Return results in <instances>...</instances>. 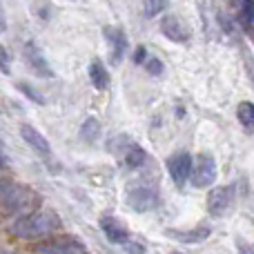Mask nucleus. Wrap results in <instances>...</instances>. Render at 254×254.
<instances>
[{
    "label": "nucleus",
    "mask_w": 254,
    "mask_h": 254,
    "mask_svg": "<svg viewBox=\"0 0 254 254\" xmlns=\"http://www.w3.org/2000/svg\"><path fill=\"white\" fill-rule=\"evenodd\" d=\"M161 29L172 43H188L190 40V29L185 27V22L176 16H165L161 22Z\"/></svg>",
    "instance_id": "9"
},
{
    "label": "nucleus",
    "mask_w": 254,
    "mask_h": 254,
    "mask_svg": "<svg viewBox=\"0 0 254 254\" xmlns=\"http://www.w3.org/2000/svg\"><path fill=\"white\" fill-rule=\"evenodd\" d=\"M98 136H101V125H98L96 119H87L83 125H80V138H83V140L94 143Z\"/></svg>",
    "instance_id": "16"
},
{
    "label": "nucleus",
    "mask_w": 254,
    "mask_h": 254,
    "mask_svg": "<svg viewBox=\"0 0 254 254\" xmlns=\"http://www.w3.org/2000/svg\"><path fill=\"white\" fill-rule=\"evenodd\" d=\"M25 56H27V61H29L31 69L38 76H52V69L47 67V61H45L43 54H40L34 45H25Z\"/></svg>",
    "instance_id": "12"
},
{
    "label": "nucleus",
    "mask_w": 254,
    "mask_h": 254,
    "mask_svg": "<svg viewBox=\"0 0 254 254\" xmlns=\"http://www.w3.org/2000/svg\"><path fill=\"white\" fill-rule=\"evenodd\" d=\"M143 61H145V49L138 47L136 49V54H134V63H143Z\"/></svg>",
    "instance_id": "22"
},
{
    "label": "nucleus",
    "mask_w": 254,
    "mask_h": 254,
    "mask_svg": "<svg viewBox=\"0 0 254 254\" xmlns=\"http://www.w3.org/2000/svg\"><path fill=\"white\" fill-rule=\"evenodd\" d=\"M192 167H194V161L188 152H179L167 158V172H170L172 181H174L179 188H183V185L192 179Z\"/></svg>",
    "instance_id": "4"
},
{
    "label": "nucleus",
    "mask_w": 254,
    "mask_h": 254,
    "mask_svg": "<svg viewBox=\"0 0 254 254\" xmlns=\"http://www.w3.org/2000/svg\"><path fill=\"white\" fill-rule=\"evenodd\" d=\"M20 136H22V140H25V143H29L31 147L40 154V156H52V145H49V140L45 138V136L40 134L36 127L20 125Z\"/></svg>",
    "instance_id": "11"
},
{
    "label": "nucleus",
    "mask_w": 254,
    "mask_h": 254,
    "mask_svg": "<svg viewBox=\"0 0 254 254\" xmlns=\"http://www.w3.org/2000/svg\"><path fill=\"white\" fill-rule=\"evenodd\" d=\"M89 78H92V85L96 89H107V85H110V74H107L105 65L101 61H92V65H89Z\"/></svg>",
    "instance_id": "13"
},
{
    "label": "nucleus",
    "mask_w": 254,
    "mask_h": 254,
    "mask_svg": "<svg viewBox=\"0 0 254 254\" xmlns=\"http://www.w3.org/2000/svg\"><path fill=\"white\" fill-rule=\"evenodd\" d=\"M38 194L31 188H22V185H9L2 192V205L9 212H22V210H31L38 205Z\"/></svg>",
    "instance_id": "2"
},
{
    "label": "nucleus",
    "mask_w": 254,
    "mask_h": 254,
    "mask_svg": "<svg viewBox=\"0 0 254 254\" xmlns=\"http://www.w3.org/2000/svg\"><path fill=\"white\" fill-rule=\"evenodd\" d=\"M239 254H254V243H248V246H241Z\"/></svg>",
    "instance_id": "23"
},
{
    "label": "nucleus",
    "mask_w": 254,
    "mask_h": 254,
    "mask_svg": "<svg viewBox=\"0 0 254 254\" xmlns=\"http://www.w3.org/2000/svg\"><path fill=\"white\" fill-rule=\"evenodd\" d=\"M234 205V188L232 185H219L207 194V212L212 216H225Z\"/></svg>",
    "instance_id": "3"
},
{
    "label": "nucleus",
    "mask_w": 254,
    "mask_h": 254,
    "mask_svg": "<svg viewBox=\"0 0 254 254\" xmlns=\"http://www.w3.org/2000/svg\"><path fill=\"white\" fill-rule=\"evenodd\" d=\"M125 201L134 212H147L156 205L158 196H156V190L149 188V185H136V188H131L127 192Z\"/></svg>",
    "instance_id": "5"
},
{
    "label": "nucleus",
    "mask_w": 254,
    "mask_h": 254,
    "mask_svg": "<svg viewBox=\"0 0 254 254\" xmlns=\"http://www.w3.org/2000/svg\"><path fill=\"white\" fill-rule=\"evenodd\" d=\"M145 67H147L149 74H161L163 71V63L158 61V58H147V61H145Z\"/></svg>",
    "instance_id": "20"
},
{
    "label": "nucleus",
    "mask_w": 254,
    "mask_h": 254,
    "mask_svg": "<svg viewBox=\"0 0 254 254\" xmlns=\"http://www.w3.org/2000/svg\"><path fill=\"white\" fill-rule=\"evenodd\" d=\"M0 25H2V18H0Z\"/></svg>",
    "instance_id": "25"
},
{
    "label": "nucleus",
    "mask_w": 254,
    "mask_h": 254,
    "mask_svg": "<svg viewBox=\"0 0 254 254\" xmlns=\"http://www.w3.org/2000/svg\"><path fill=\"white\" fill-rule=\"evenodd\" d=\"M101 230L105 232V237L110 239L114 246H125L129 241V232L123 225V221L114 219V216H103L101 219Z\"/></svg>",
    "instance_id": "8"
},
{
    "label": "nucleus",
    "mask_w": 254,
    "mask_h": 254,
    "mask_svg": "<svg viewBox=\"0 0 254 254\" xmlns=\"http://www.w3.org/2000/svg\"><path fill=\"white\" fill-rule=\"evenodd\" d=\"M103 34H105L107 43H110V47H112V54H110L112 63L119 65V63L123 61V54H125V47H127V38H125L123 29H119V27H105Z\"/></svg>",
    "instance_id": "10"
},
{
    "label": "nucleus",
    "mask_w": 254,
    "mask_h": 254,
    "mask_svg": "<svg viewBox=\"0 0 254 254\" xmlns=\"http://www.w3.org/2000/svg\"><path fill=\"white\" fill-rule=\"evenodd\" d=\"M125 254H143V246H138V243H134V241H127Z\"/></svg>",
    "instance_id": "21"
},
{
    "label": "nucleus",
    "mask_w": 254,
    "mask_h": 254,
    "mask_svg": "<svg viewBox=\"0 0 254 254\" xmlns=\"http://www.w3.org/2000/svg\"><path fill=\"white\" fill-rule=\"evenodd\" d=\"M61 225L58 216L54 212H29V214L20 216L16 223L9 228V232L18 239H40L52 234L54 230Z\"/></svg>",
    "instance_id": "1"
},
{
    "label": "nucleus",
    "mask_w": 254,
    "mask_h": 254,
    "mask_svg": "<svg viewBox=\"0 0 254 254\" xmlns=\"http://www.w3.org/2000/svg\"><path fill=\"white\" fill-rule=\"evenodd\" d=\"M237 116H239V123L246 127L248 131H254V105L248 101H243L237 110Z\"/></svg>",
    "instance_id": "15"
},
{
    "label": "nucleus",
    "mask_w": 254,
    "mask_h": 254,
    "mask_svg": "<svg viewBox=\"0 0 254 254\" xmlns=\"http://www.w3.org/2000/svg\"><path fill=\"white\" fill-rule=\"evenodd\" d=\"M123 158L129 167H140L145 163V152H143V147H138L136 143H131L129 149L123 154Z\"/></svg>",
    "instance_id": "17"
},
{
    "label": "nucleus",
    "mask_w": 254,
    "mask_h": 254,
    "mask_svg": "<svg viewBox=\"0 0 254 254\" xmlns=\"http://www.w3.org/2000/svg\"><path fill=\"white\" fill-rule=\"evenodd\" d=\"M216 161L207 154H201L196 161V165L192 167V183L196 188H210L212 183L216 181Z\"/></svg>",
    "instance_id": "6"
},
{
    "label": "nucleus",
    "mask_w": 254,
    "mask_h": 254,
    "mask_svg": "<svg viewBox=\"0 0 254 254\" xmlns=\"http://www.w3.org/2000/svg\"><path fill=\"white\" fill-rule=\"evenodd\" d=\"M36 254H87L85 246L74 239H58V241L40 243L36 248Z\"/></svg>",
    "instance_id": "7"
},
{
    "label": "nucleus",
    "mask_w": 254,
    "mask_h": 254,
    "mask_svg": "<svg viewBox=\"0 0 254 254\" xmlns=\"http://www.w3.org/2000/svg\"><path fill=\"white\" fill-rule=\"evenodd\" d=\"M174 239H179V241L183 243H203L207 237H210V228H205V225H198V228L190 230V232H170Z\"/></svg>",
    "instance_id": "14"
},
{
    "label": "nucleus",
    "mask_w": 254,
    "mask_h": 254,
    "mask_svg": "<svg viewBox=\"0 0 254 254\" xmlns=\"http://www.w3.org/2000/svg\"><path fill=\"white\" fill-rule=\"evenodd\" d=\"M143 9H145V16L154 18L167 9V0H143Z\"/></svg>",
    "instance_id": "18"
},
{
    "label": "nucleus",
    "mask_w": 254,
    "mask_h": 254,
    "mask_svg": "<svg viewBox=\"0 0 254 254\" xmlns=\"http://www.w3.org/2000/svg\"><path fill=\"white\" fill-rule=\"evenodd\" d=\"M172 254H183V252H172Z\"/></svg>",
    "instance_id": "24"
},
{
    "label": "nucleus",
    "mask_w": 254,
    "mask_h": 254,
    "mask_svg": "<svg viewBox=\"0 0 254 254\" xmlns=\"http://www.w3.org/2000/svg\"><path fill=\"white\" fill-rule=\"evenodd\" d=\"M0 71L2 74H9L11 71V58H9V54H7V49L0 45Z\"/></svg>",
    "instance_id": "19"
}]
</instances>
